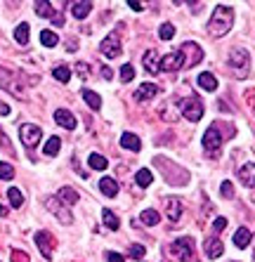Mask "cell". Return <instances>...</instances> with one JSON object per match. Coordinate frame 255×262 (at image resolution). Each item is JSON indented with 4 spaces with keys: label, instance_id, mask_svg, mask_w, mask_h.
Listing matches in <instances>:
<instances>
[{
    "label": "cell",
    "instance_id": "1",
    "mask_svg": "<svg viewBox=\"0 0 255 262\" xmlns=\"http://www.w3.org/2000/svg\"><path fill=\"white\" fill-rule=\"evenodd\" d=\"M232 26H234V10L229 5H217L210 22H208V36L222 38L232 31Z\"/></svg>",
    "mask_w": 255,
    "mask_h": 262
},
{
    "label": "cell",
    "instance_id": "2",
    "mask_svg": "<svg viewBox=\"0 0 255 262\" xmlns=\"http://www.w3.org/2000/svg\"><path fill=\"white\" fill-rule=\"evenodd\" d=\"M0 88H5V90L10 92V95H14L17 99H26V88L22 85V76L14 73V71L2 69V66H0Z\"/></svg>",
    "mask_w": 255,
    "mask_h": 262
},
{
    "label": "cell",
    "instance_id": "3",
    "mask_svg": "<svg viewBox=\"0 0 255 262\" xmlns=\"http://www.w3.org/2000/svg\"><path fill=\"white\" fill-rule=\"evenodd\" d=\"M229 66L234 69L236 78H246L248 71H251V57H248V52L241 50V48H234L232 54H229Z\"/></svg>",
    "mask_w": 255,
    "mask_h": 262
},
{
    "label": "cell",
    "instance_id": "4",
    "mask_svg": "<svg viewBox=\"0 0 255 262\" xmlns=\"http://www.w3.org/2000/svg\"><path fill=\"white\" fill-rule=\"evenodd\" d=\"M180 114L187 118V120L196 123V120H201V116H203V102L199 97H187V99L180 102Z\"/></svg>",
    "mask_w": 255,
    "mask_h": 262
},
{
    "label": "cell",
    "instance_id": "5",
    "mask_svg": "<svg viewBox=\"0 0 255 262\" xmlns=\"http://www.w3.org/2000/svg\"><path fill=\"white\" fill-rule=\"evenodd\" d=\"M45 208L50 210V213H52V215L62 224H71V222H73V215H71V210H69L57 196H47V198H45Z\"/></svg>",
    "mask_w": 255,
    "mask_h": 262
},
{
    "label": "cell",
    "instance_id": "6",
    "mask_svg": "<svg viewBox=\"0 0 255 262\" xmlns=\"http://www.w3.org/2000/svg\"><path fill=\"white\" fill-rule=\"evenodd\" d=\"M170 253L175 255V260H180V262L191 260V258H194V241H191L189 236L177 238V241L170 243Z\"/></svg>",
    "mask_w": 255,
    "mask_h": 262
},
{
    "label": "cell",
    "instance_id": "7",
    "mask_svg": "<svg viewBox=\"0 0 255 262\" xmlns=\"http://www.w3.org/2000/svg\"><path fill=\"white\" fill-rule=\"evenodd\" d=\"M203 149L208 151V154H213L215 149H220L222 142H225V137H222V132H220V123H213L208 130L203 132Z\"/></svg>",
    "mask_w": 255,
    "mask_h": 262
},
{
    "label": "cell",
    "instance_id": "8",
    "mask_svg": "<svg viewBox=\"0 0 255 262\" xmlns=\"http://www.w3.org/2000/svg\"><path fill=\"white\" fill-rule=\"evenodd\" d=\"M99 52L104 54L107 59H116L118 54H121V36L114 31V33H109L107 38L99 43Z\"/></svg>",
    "mask_w": 255,
    "mask_h": 262
},
{
    "label": "cell",
    "instance_id": "9",
    "mask_svg": "<svg viewBox=\"0 0 255 262\" xmlns=\"http://www.w3.org/2000/svg\"><path fill=\"white\" fill-rule=\"evenodd\" d=\"M19 137H22V144L28 146V149H33V146L41 142L43 130L38 125H33V123H24V125L19 128Z\"/></svg>",
    "mask_w": 255,
    "mask_h": 262
},
{
    "label": "cell",
    "instance_id": "10",
    "mask_svg": "<svg viewBox=\"0 0 255 262\" xmlns=\"http://www.w3.org/2000/svg\"><path fill=\"white\" fill-rule=\"evenodd\" d=\"M180 52L185 57V69H191V66H196L203 59V50L196 43H191V40H189V43H182Z\"/></svg>",
    "mask_w": 255,
    "mask_h": 262
},
{
    "label": "cell",
    "instance_id": "11",
    "mask_svg": "<svg viewBox=\"0 0 255 262\" xmlns=\"http://www.w3.org/2000/svg\"><path fill=\"white\" fill-rule=\"evenodd\" d=\"M180 69H185V57L180 50L161 57V71H180Z\"/></svg>",
    "mask_w": 255,
    "mask_h": 262
},
{
    "label": "cell",
    "instance_id": "12",
    "mask_svg": "<svg viewBox=\"0 0 255 262\" xmlns=\"http://www.w3.org/2000/svg\"><path fill=\"white\" fill-rule=\"evenodd\" d=\"M36 246L41 248L45 260H52V248H54V238L50 236V232H38L36 234Z\"/></svg>",
    "mask_w": 255,
    "mask_h": 262
},
{
    "label": "cell",
    "instance_id": "13",
    "mask_svg": "<svg viewBox=\"0 0 255 262\" xmlns=\"http://www.w3.org/2000/svg\"><path fill=\"white\" fill-rule=\"evenodd\" d=\"M163 206H165V215H168L170 222H177L182 217V201L180 198H175V196L163 198Z\"/></svg>",
    "mask_w": 255,
    "mask_h": 262
},
{
    "label": "cell",
    "instance_id": "14",
    "mask_svg": "<svg viewBox=\"0 0 255 262\" xmlns=\"http://www.w3.org/2000/svg\"><path fill=\"white\" fill-rule=\"evenodd\" d=\"M54 120H57V125H62L64 130H76V116L67 111V109H57L54 111Z\"/></svg>",
    "mask_w": 255,
    "mask_h": 262
},
{
    "label": "cell",
    "instance_id": "15",
    "mask_svg": "<svg viewBox=\"0 0 255 262\" xmlns=\"http://www.w3.org/2000/svg\"><path fill=\"white\" fill-rule=\"evenodd\" d=\"M142 64H144V69H147L149 73H159L161 71V54L156 52V50H149L142 57Z\"/></svg>",
    "mask_w": 255,
    "mask_h": 262
},
{
    "label": "cell",
    "instance_id": "16",
    "mask_svg": "<svg viewBox=\"0 0 255 262\" xmlns=\"http://www.w3.org/2000/svg\"><path fill=\"white\" fill-rule=\"evenodd\" d=\"M156 92H159V85H154V83H142L137 92H135V99L137 102H149L151 97H156Z\"/></svg>",
    "mask_w": 255,
    "mask_h": 262
},
{
    "label": "cell",
    "instance_id": "17",
    "mask_svg": "<svg viewBox=\"0 0 255 262\" xmlns=\"http://www.w3.org/2000/svg\"><path fill=\"white\" fill-rule=\"evenodd\" d=\"M222 253H225V246H222V241L210 236V238L206 241V255H208L210 260H217V258H220Z\"/></svg>",
    "mask_w": 255,
    "mask_h": 262
},
{
    "label": "cell",
    "instance_id": "18",
    "mask_svg": "<svg viewBox=\"0 0 255 262\" xmlns=\"http://www.w3.org/2000/svg\"><path fill=\"white\" fill-rule=\"evenodd\" d=\"M239 182L243 187H255V163H246L239 170Z\"/></svg>",
    "mask_w": 255,
    "mask_h": 262
},
{
    "label": "cell",
    "instance_id": "19",
    "mask_svg": "<svg viewBox=\"0 0 255 262\" xmlns=\"http://www.w3.org/2000/svg\"><path fill=\"white\" fill-rule=\"evenodd\" d=\"M57 198H59V201H62V203H64V206H73V203H78V191H76V189H71V187H62V189H59V194H57Z\"/></svg>",
    "mask_w": 255,
    "mask_h": 262
},
{
    "label": "cell",
    "instance_id": "20",
    "mask_svg": "<svg viewBox=\"0 0 255 262\" xmlns=\"http://www.w3.org/2000/svg\"><path fill=\"white\" fill-rule=\"evenodd\" d=\"M33 10H36V14L38 17H43V19H54V7L52 2H47V0H38V2H33Z\"/></svg>",
    "mask_w": 255,
    "mask_h": 262
},
{
    "label": "cell",
    "instance_id": "21",
    "mask_svg": "<svg viewBox=\"0 0 255 262\" xmlns=\"http://www.w3.org/2000/svg\"><path fill=\"white\" fill-rule=\"evenodd\" d=\"M99 191H102L104 196L114 198L116 194H118V182L111 180V177H102V180H99Z\"/></svg>",
    "mask_w": 255,
    "mask_h": 262
},
{
    "label": "cell",
    "instance_id": "22",
    "mask_svg": "<svg viewBox=\"0 0 255 262\" xmlns=\"http://www.w3.org/2000/svg\"><path fill=\"white\" fill-rule=\"evenodd\" d=\"M90 10H93V2H88V0H83V2H71V14L81 22V19H85L88 14H90Z\"/></svg>",
    "mask_w": 255,
    "mask_h": 262
},
{
    "label": "cell",
    "instance_id": "23",
    "mask_svg": "<svg viewBox=\"0 0 255 262\" xmlns=\"http://www.w3.org/2000/svg\"><path fill=\"white\" fill-rule=\"evenodd\" d=\"M121 146L123 149H128V151H139L142 142H139V137L133 135V132H123L121 135Z\"/></svg>",
    "mask_w": 255,
    "mask_h": 262
},
{
    "label": "cell",
    "instance_id": "24",
    "mask_svg": "<svg viewBox=\"0 0 255 262\" xmlns=\"http://www.w3.org/2000/svg\"><path fill=\"white\" fill-rule=\"evenodd\" d=\"M159 220H161V215H159L156 210H151V208L139 213V222L144 224V227H154V224H159Z\"/></svg>",
    "mask_w": 255,
    "mask_h": 262
},
{
    "label": "cell",
    "instance_id": "25",
    "mask_svg": "<svg viewBox=\"0 0 255 262\" xmlns=\"http://www.w3.org/2000/svg\"><path fill=\"white\" fill-rule=\"evenodd\" d=\"M199 85H201L206 92L217 90V80H215V76L213 73H208V71H206V73H199Z\"/></svg>",
    "mask_w": 255,
    "mask_h": 262
},
{
    "label": "cell",
    "instance_id": "26",
    "mask_svg": "<svg viewBox=\"0 0 255 262\" xmlns=\"http://www.w3.org/2000/svg\"><path fill=\"white\" fill-rule=\"evenodd\" d=\"M83 99L88 102V106L93 109V111H99V106H102V97L93 90H83Z\"/></svg>",
    "mask_w": 255,
    "mask_h": 262
},
{
    "label": "cell",
    "instance_id": "27",
    "mask_svg": "<svg viewBox=\"0 0 255 262\" xmlns=\"http://www.w3.org/2000/svg\"><path fill=\"white\" fill-rule=\"evenodd\" d=\"M59 146H62V140H59V137H50V140L45 142V146H43V154H45V156H57V154H59Z\"/></svg>",
    "mask_w": 255,
    "mask_h": 262
},
{
    "label": "cell",
    "instance_id": "28",
    "mask_svg": "<svg viewBox=\"0 0 255 262\" xmlns=\"http://www.w3.org/2000/svg\"><path fill=\"white\" fill-rule=\"evenodd\" d=\"M248 243H251V232H248L246 227H241V229L234 234V246H236V248H246Z\"/></svg>",
    "mask_w": 255,
    "mask_h": 262
},
{
    "label": "cell",
    "instance_id": "29",
    "mask_svg": "<svg viewBox=\"0 0 255 262\" xmlns=\"http://www.w3.org/2000/svg\"><path fill=\"white\" fill-rule=\"evenodd\" d=\"M102 220H104V224H107V229H111V232H116L118 227H121V222H118V217L111 213L109 208L102 210Z\"/></svg>",
    "mask_w": 255,
    "mask_h": 262
},
{
    "label": "cell",
    "instance_id": "30",
    "mask_svg": "<svg viewBox=\"0 0 255 262\" xmlns=\"http://www.w3.org/2000/svg\"><path fill=\"white\" fill-rule=\"evenodd\" d=\"M135 182H137V187H149V184L154 182V175H151L149 168H142V170H137V175H135Z\"/></svg>",
    "mask_w": 255,
    "mask_h": 262
},
{
    "label": "cell",
    "instance_id": "31",
    "mask_svg": "<svg viewBox=\"0 0 255 262\" xmlns=\"http://www.w3.org/2000/svg\"><path fill=\"white\" fill-rule=\"evenodd\" d=\"M88 163H90V168H93V170H107V168H109L107 158L102 156V154H90Z\"/></svg>",
    "mask_w": 255,
    "mask_h": 262
},
{
    "label": "cell",
    "instance_id": "32",
    "mask_svg": "<svg viewBox=\"0 0 255 262\" xmlns=\"http://www.w3.org/2000/svg\"><path fill=\"white\" fill-rule=\"evenodd\" d=\"M14 40H17L19 45H26L28 43V24L26 22H22L19 26L14 28Z\"/></svg>",
    "mask_w": 255,
    "mask_h": 262
},
{
    "label": "cell",
    "instance_id": "33",
    "mask_svg": "<svg viewBox=\"0 0 255 262\" xmlns=\"http://www.w3.org/2000/svg\"><path fill=\"white\" fill-rule=\"evenodd\" d=\"M7 198H10L12 208H22V206H24V196H22V191H19L17 187H10V189H7Z\"/></svg>",
    "mask_w": 255,
    "mask_h": 262
},
{
    "label": "cell",
    "instance_id": "34",
    "mask_svg": "<svg viewBox=\"0 0 255 262\" xmlns=\"http://www.w3.org/2000/svg\"><path fill=\"white\" fill-rule=\"evenodd\" d=\"M52 76H54V80H59V83H69V78H71V69L64 64H59V66H54Z\"/></svg>",
    "mask_w": 255,
    "mask_h": 262
},
{
    "label": "cell",
    "instance_id": "35",
    "mask_svg": "<svg viewBox=\"0 0 255 262\" xmlns=\"http://www.w3.org/2000/svg\"><path fill=\"white\" fill-rule=\"evenodd\" d=\"M41 43L45 48H54V45L59 43V36H57L54 31H41Z\"/></svg>",
    "mask_w": 255,
    "mask_h": 262
},
{
    "label": "cell",
    "instance_id": "36",
    "mask_svg": "<svg viewBox=\"0 0 255 262\" xmlns=\"http://www.w3.org/2000/svg\"><path fill=\"white\" fill-rule=\"evenodd\" d=\"M12 177H14V168L10 163L0 161V180H12Z\"/></svg>",
    "mask_w": 255,
    "mask_h": 262
},
{
    "label": "cell",
    "instance_id": "37",
    "mask_svg": "<svg viewBox=\"0 0 255 262\" xmlns=\"http://www.w3.org/2000/svg\"><path fill=\"white\" fill-rule=\"evenodd\" d=\"M159 36H161V40H170L175 36V26L173 24H161V28H159Z\"/></svg>",
    "mask_w": 255,
    "mask_h": 262
},
{
    "label": "cell",
    "instance_id": "38",
    "mask_svg": "<svg viewBox=\"0 0 255 262\" xmlns=\"http://www.w3.org/2000/svg\"><path fill=\"white\" fill-rule=\"evenodd\" d=\"M133 78H135L133 64H123V66H121V80H123V83H130Z\"/></svg>",
    "mask_w": 255,
    "mask_h": 262
},
{
    "label": "cell",
    "instance_id": "39",
    "mask_svg": "<svg viewBox=\"0 0 255 262\" xmlns=\"http://www.w3.org/2000/svg\"><path fill=\"white\" fill-rule=\"evenodd\" d=\"M128 253H130V258H135V260H142V258H144V253H147V250H144V246H139V243H133V246H130V250H128Z\"/></svg>",
    "mask_w": 255,
    "mask_h": 262
},
{
    "label": "cell",
    "instance_id": "40",
    "mask_svg": "<svg viewBox=\"0 0 255 262\" xmlns=\"http://www.w3.org/2000/svg\"><path fill=\"white\" fill-rule=\"evenodd\" d=\"M220 194L225 198H234V184L232 182H222V187H220Z\"/></svg>",
    "mask_w": 255,
    "mask_h": 262
},
{
    "label": "cell",
    "instance_id": "41",
    "mask_svg": "<svg viewBox=\"0 0 255 262\" xmlns=\"http://www.w3.org/2000/svg\"><path fill=\"white\" fill-rule=\"evenodd\" d=\"M76 71H78L81 78H88V76H90V66L85 64V62H78V64H76Z\"/></svg>",
    "mask_w": 255,
    "mask_h": 262
},
{
    "label": "cell",
    "instance_id": "42",
    "mask_svg": "<svg viewBox=\"0 0 255 262\" xmlns=\"http://www.w3.org/2000/svg\"><path fill=\"white\" fill-rule=\"evenodd\" d=\"M0 146H2V149H7V151H12V142H10V137L2 132V128H0Z\"/></svg>",
    "mask_w": 255,
    "mask_h": 262
},
{
    "label": "cell",
    "instance_id": "43",
    "mask_svg": "<svg viewBox=\"0 0 255 262\" xmlns=\"http://www.w3.org/2000/svg\"><path fill=\"white\" fill-rule=\"evenodd\" d=\"M12 262H31V260H28L26 253H22V250H12Z\"/></svg>",
    "mask_w": 255,
    "mask_h": 262
},
{
    "label": "cell",
    "instance_id": "44",
    "mask_svg": "<svg viewBox=\"0 0 255 262\" xmlns=\"http://www.w3.org/2000/svg\"><path fill=\"white\" fill-rule=\"evenodd\" d=\"M246 102H248V106L253 109L255 114V90H246Z\"/></svg>",
    "mask_w": 255,
    "mask_h": 262
},
{
    "label": "cell",
    "instance_id": "45",
    "mask_svg": "<svg viewBox=\"0 0 255 262\" xmlns=\"http://www.w3.org/2000/svg\"><path fill=\"white\" fill-rule=\"evenodd\" d=\"M225 227H227V220H225V217H217V220L213 222V229H215V232H222Z\"/></svg>",
    "mask_w": 255,
    "mask_h": 262
},
{
    "label": "cell",
    "instance_id": "46",
    "mask_svg": "<svg viewBox=\"0 0 255 262\" xmlns=\"http://www.w3.org/2000/svg\"><path fill=\"white\" fill-rule=\"evenodd\" d=\"M107 262H125V258L118 253H107Z\"/></svg>",
    "mask_w": 255,
    "mask_h": 262
},
{
    "label": "cell",
    "instance_id": "47",
    "mask_svg": "<svg viewBox=\"0 0 255 262\" xmlns=\"http://www.w3.org/2000/svg\"><path fill=\"white\" fill-rule=\"evenodd\" d=\"M0 116H10V106L5 102H0Z\"/></svg>",
    "mask_w": 255,
    "mask_h": 262
},
{
    "label": "cell",
    "instance_id": "48",
    "mask_svg": "<svg viewBox=\"0 0 255 262\" xmlns=\"http://www.w3.org/2000/svg\"><path fill=\"white\" fill-rule=\"evenodd\" d=\"M102 76H104V78H111V76H114V71H111V69H109V66H104V69H102Z\"/></svg>",
    "mask_w": 255,
    "mask_h": 262
},
{
    "label": "cell",
    "instance_id": "49",
    "mask_svg": "<svg viewBox=\"0 0 255 262\" xmlns=\"http://www.w3.org/2000/svg\"><path fill=\"white\" fill-rule=\"evenodd\" d=\"M128 5H130V10H135V12H139V10H142V5H139V2H128Z\"/></svg>",
    "mask_w": 255,
    "mask_h": 262
},
{
    "label": "cell",
    "instance_id": "50",
    "mask_svg": "<svg viewBox=\"0 0 255 262\" xmlns=\"http://www.w3.org/2000/svg\"><path fill=\"white\" fill-rule=\"evenodd\" d=\"M5 213H7V210H5V206H2V203H0V217H2V215H5Z\"/></svg>",
    "mask_w": 255,
    "mask_h": 262
}]
</instances>
